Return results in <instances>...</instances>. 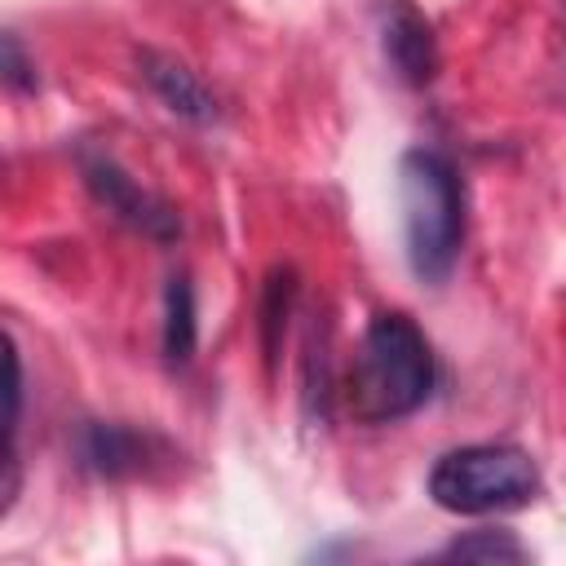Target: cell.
<instances>
[{"mask_svg":"<svg viewBox=\"0 0 566 566\" xmlns=\"http://www.w3.org/2000/svg\"><path fill=\"white\" fill-rule=\"evenodd\" d=\"M433 376V349L416 318L402 310H380L358 336L340 398L345 411L363 424H398L429 402Z\"/></svg>","mask_w":566,"mask_h":566,"instance_id":"6da1fadb","label":"cell"},{"mask_svg":"<svg viewBox=\"0 0 566 566\" xmlns=\"http://www.w3.org/2000/svg\"><path fill=\"white\" fill-rule=\"evenodd\" d=\"M402 243L416 279L442 283L464 243V181L442 150L416 146L398 159Z\"/></svg>","mask_w":566,"mask_h":566,"instance_id":"7a4b0ae2","label":"cell"},{"mask_svg":"<svg viewBox=\"0 0 566 566\" xmlns=\"http://www.w3.org/2000/svg\"><path fill=\"white\" fill-rule=\"evenodd\" d=\"M539 491V464L517 442H469L438 455L429 469V500L460 517L526 509Z\"/></svg>","mask_w":566,"mask_h":566,"instance_id":"3957f363","label":"cell"},{"mask_svg":"<svg viewBox=\"0 0 566 566\" xmlns=\"http://www.w3.org/2000/svg\"><path fill=\"white\" fill-rule=\"evenodd\" d=\"M75 164H80V177H84L88 195H93L119 226L137 230V234L150 239V243H177V234H181V212H177L164 195H155L150 186H142L115 155L84 146V150L75 155Z\"/></svg>","mask_w":566,"mask_h":566,"instance_id":"277c9868","label":"cell"},{"mask_svg":"<svg viewBox=\"0 0 566 566\" xmlns=\"http://www.w3.org/2000/svg\"><path fill=\"white\" fill-rule=\"evenodd\" d=\"M177 460L172 442L155 429H137L128 420H84L75 429V464L102 482H133L168 469Z\"/></svg>","mask_w":566,"mask_h":566,"instance_id":"5b68a950","label":"cell"},{"mask_svg":"<svg viewBox=\"0 0 566 566\" xmlns=\"http://www.w3.org/2000/svg\"><path fill=\"white\" fill-rule=\"evenodd\" d=\"M376 35H380V53L389 62V71L411 84L424 88L438 75V35L433 22L411 4V0H380L376 4Z\"/></svg>","mask_w":566,"mask_h":566,"instance_id":"8992f818","label":"cell"},{"mask_svg":"<svg viewBox=\"0 0 566 566\" xmlns=\"http://www.w3.org/2000/svg\"><path fill=\"white\" fill-rule=\"evenodd\" d=\"M137 71H142V80L150 84V93H155L177 119H186V124H195V128H208V124L221 119L217 93H212V88L199 80V71H190L181 57L159 53V49H142V53H137Z\"/></svg>","mask_w":566,"mask_h":566,"instance_id":"52a82bcc","label":"cell"},{"mask_svg":"<svg viewBox=\"0 0 566 566\" xmlns=\"http://www.w3.org/2000/svg\"><path fill=\"white\" fill-rule=\"evenodd\" d=\"M296 296H301V274H296V265H274V270L265 274V287H261V305H256L261 349H265V363H270V367L279 363L283 336H287V327H292V314H296Z\"/></svg>","mask_w":566,"mask_h":566,"instance_id":"ba28073f","label":"cell"},{"mask_svg":"<svg viewBox=\"0 0 566 566\" xmlns=\"http://www.w3.org/2000/svg\"><path fill=\"white\" fill-rule=\"evenodd\" d=\"M195 336H199V323H195V287H190L186 274H172L168 287H164V332H159L164 363L168 367H186L190 354H195Z\"/></svg>","mask_w":566,"mask_h":566,"instance_id":"9c48e42d","label":"cell"},{"mask_svg":"<svg viewBox=\"0 0 566 566\" xmlns=\"http://www.w3.org/2000/svg\"><path fill=\"white\" fill-rule=\"evenodd\" d=\"M301 367H305V380H301L305 416L318 420V424H327L336 385H332V358H327V323H318V318L305 332V358H301Z\"/></svg>","mask_w":566,"mask_h":566,"instance_id":"30bf717a","label":"cell"},{"mask_svg":"<svg viewBox=\"0 0 566 566\" xmlns=\"http://www.w3.org/2000/svg\"><path fill=\"white\" fill-rule=\"evenodd\" d=\"M4 367H9V380H4V482H0V495H4V513L18 495V429H22V354L13 345V336H4Z\"/></svg>","mask_w":566,"mask_h":566,"instance_id":"8fae6325","label":"cell"},{"mask_svg":"<svg viewBox=\"0 0 566 566\" xmlns=\"http://www.w3.org/2000/svg\"><path fill=\"white\" fill-rule=\"evenodd\" d=\"M438 557H451V562H526V548L513 531H469V535H455Z\"/></svg>","mask_w":566,"mask_h":566,"instance_id":"7c38bea8","label":"cell"},{"mask_svg":"<svg viewBox=\"0 0 566 566\" xmlns=\"http://www.w3.org/2000/svg\"><path fill=\"white\" fill-rule=\"evenodd\" d=\"M0 80H4L9 93H35V88H40L35 57H27L18 31H4V35H0Z\"/></svg>","mask_w":566,"mask_h":566,"instance_id":"4fadbf2b","label":"cell"}]
</instances>
